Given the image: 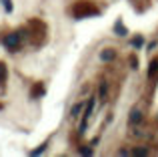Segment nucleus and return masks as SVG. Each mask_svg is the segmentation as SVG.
<instances>
[{"mask_svg": "<svg viewBox=\"0 0 158 157\" xmlns=\"http://www.w3.org/2000/svg\"><path fill=\"white\" fill-rule=\"evenodd\" d=\"M94 105H96V97H92V99H90V101H88V105H86V111H84V115H82V121H80V133H84L86 125H88L90 117H92Z\"/></svg>", "mask_w": 158, "mask_h": 157, "instance_id": "obj_4", "label": "nucleus"}, {"mask_svg": "<svg viewBox=\"0 0 158 157\" xmlns=\"http://www.w3.org/2000/svg\"><path fill=\"white\" fill-rule=\"evenodd\" d=\"M44 149H46V143H44V145H40L38 149H34V151H32V155H40V153H42Z\"/></svg>", "mask_w": 158, "mask_h": 157, "instance_id": "obj_14", "label": "nucleus"}, {"mask_svg": "<svg viewBox=\"0 0 158 157\" xmlns=\"http://www.w3.org/2000/svg\"><path fill=\"white\" fill-rule=\"evenodd\" d=\"M122 155H148V149L146 147H136V149H130V151H120Z\"/></svg>", "mask_w": 158, "mask_h": 157, "instance_id": "obj_6", "label": "nucleus"}, {"mask_svg": "<svg viewBox=\"0 0 158 157\" xmlns=\"http://www.w3.org/2000/svg\"><path fill=\"white\" fill-rule=\"evenodd\" d=\"M80 111H82V103H78V105L72 107V115H70V117H78V113H80Z\"/></svg>", "mask_w": 158, "mask_h": 157, "instance_id": "obj_12", "label": "nucleus"}, {"mask_svg": "<svg viewBox=\"0 0 158 157\" xmlns=\"http://www.w3.org/2000/svg\"><path fill=\"white\" fill-rule=\"evenodd\" d=\"M106 97H108V83H106V81H102V83H100V93H98V99L104 103V101H106Z\"/></svg>", "mask_w": 158, "mask_h": 157, "instance_id": "obj_7", "label": "nucleus"}, {"mask_svg": "<svg viewBox=\"0 0 158 157\" xmlns=\"http://www.w3.org/2000/svg\"><path fill=\"white\" fill-rule=\"evenodd\" d=\"M114 30H116V32H118V34H120V36H124V34H128V32H126V30H124V26H122V22H116V26H114Z\"/></svg>", "mask_w": 158, "mask_h": 157, "instance_id": "obj_11", "label": "nucleus"}, {"mask_svg": "<svg viewBox=\"0 0 158 157\" xmlns=\"http://www.w3.org/2000/svg\"><path fill=\"white\" fill-rule=\"evenodd\" d=\"M6 78H8L6 65H4V63H0V85H4V83H6Z\"/></svg>", "mask_w": 158, "mask_h": 157, "instance_id": "obj_9", "label": "nucleus"}, {"mask_svg": "<svg viewBox=\"0 0 158 157\" xmlns=\"http://www.w3.org/2000/svg\"><path fill=\"white\" fill-rule=\"evenodd\" d=\"M132 44H134V47H140V44H142V38H140V36H138V38H134V40H132Z\"/></svg>", "mask_w": 158, "mask_h": 157, "instance_id": "obj_15", "label": "nucleus"}, {"mask_svg": "<svg viewBox=\"0 0 158 157\" xmlns=\"http://www.w3.org/2000/svg\"><path fill=\"white\" fill-rule=\"evenodd\" d=\"M142 121H144L142 111H140V109H132L130 117H128V123H130V125H138V123H142Z\"/></svg>", "mask_w": 158, "mask_h": 157, "instance_id": "obj_5", "label": "nucleus"}, {"mask_svg": "<svg viewBox=\"0 0 158 157\" xmlns=\"http://www.w3.org/2000/svg\"><path fill=\"white\" fill-rule=\"evenodd\" d=\"M28 28H30V40H32V44L40 47V44L46 40V24L40 22V20H30V22H28Z\"/></svg>", "mask_w": 158, "mask_h": 157, "instance_id": "obj_2", "label": "nucleus"}, {"mask_svg": "<svg viewBox=\"0 0 158 157\" xmlns=\"http://www.w3.org/2000/svg\"><path fill=\"white\" fill-rule=\"evenodd\" d=\"M156 71H158V59L156 61H152V65H150V69H148V78H152L156 75Z\"/></svg>", "mask_w": 158, "mask_h": 157, "instance_id": "obj_10", "label": "nucleus"}, {"mask_svg": "<svg viewBox=\"0 0 158 157\" xmlns=\"http://www.w3.org/2000/svg\"><path fill=\"white\" fill-rule=\"evenodd\" d=\"M130 65H132V69H136V65H138V63H136V59H134V56H130Z\"/></svg>", "mask_w": 158, "mask_h": 157, "instance_id": "obj_17", "label": "nucleus"}, {"mask_svg": "<svg viewBox=\"0 0 158 157\" xmlns=\"http://www.w3.org/2000/svg\"><path fill=\"white\" fill-rule=\"evenodd\" d=\"M22 38H24V30H20V32H10L8 36H4V38H2V44L8 48V51H12V52H14L16 48L20 47Z\"/></svg>", "mask_w": 158, "mask_h": 157, "instance_id": "obj_3", "label": "nucleus"}, {"mask_svg": "<svg viewBox=\"0 0 158 157\" xmlns=\"http://www.w3.org/2000/svg\"><path fill=\"white\" fill-rule=\"evenodd\" d=\"M114 56H116L114 48H104V51L100 52V59H102V61H112Z\"/></svg>", "mask_w": 158, "mask_h": 157, "instance_id": "obj_8", "label": "nucleus"}, {"mask_svg": "<svg viewBox=\"0 0 158 157\" xmlns=\"http://www.w3.org/2000/svg\"><path fill=\"white\" fill-rule=\"evenodd\" d=\"M2 6L6 8V12H12V2L10 0H2Z\"/></svg>", "mask_w": 158, "mask_h": 157, "instance_id": "obj_13", "label": "nucleus"}, {"mask_svg": "<svg viewBox=\"0 0 158 157\" xmlns=\"http://www.w3.org/2000/svg\"><path fill=\"white\" fill-rule=\"evenodd\" d=\"M72 14H74V18H88V16L100 14V10H98L90 0H78L72 6Z\"/></svg>", "mask_w": 158, "mask_h": 157, "instance_id": "obj_1", "label": "nucleus"}, {"mask_svg": "<svg viewBox=\"0 0 158 157\" xmlns=\"http://www.w3.org/2000/svg\"><path fill=\"white\" fill-rule=\"evenodd\" d=\"M80 153L82 155H90V153H92V149H88V147H86V149H80Z\"/></svg>", "mask_w": 158, "mask_h": 157, "instance_id": "obj_16", "label": "nucleus"}]
</instances>
